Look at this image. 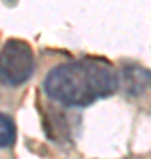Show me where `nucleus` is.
<instances>
[{
  "instance_id": "1",
  "label": "nucleus",
  "mask_w": 151,
  "mask_h": 159,
  "mask_svg": "<svg viewBox=\"0 0 151 159\" xmlns=\"http://www.w3.org/2000/svg\"><path fill=\"white\" fill-rule=\"evenodd\" d=\"M117 74L101 58H82L53 67L45 78V92L64 106H89L114 94Z\"/></svg>"
},
{
  "instance_id": "2",
  "label": "nucleus",
  "mask_w": 151,
  "mask_h": 159,
  "mask_svg": "<svg viewBox=\"0 0 151 159\" xmlns=\"http://www.w3.org/2000/svg\"><path fill=\"white\" fill-rule=\"evenodd\" d=\"M34 73V51L29 43L9 39L0 51V83L18 87Z\"/></svg>"
},
{
  "instance_id": "3",
  "label": "nucleus",
  "mask_w": 151,
  "mask_h": 159,
  "mask_svg": "<svg viewBox=\"0 0 151 159\" xmlns=\"http://www.w3.org/2000/svg\"><path fill=\"white\" fill-rule=\"evenodd\" d=\"M128 89L134 94H140L146 87L151 85V73H148L142 67H135L134 71H128Z\"/></svg>"
},
{
  "instance_id": "4",
  "label": "nucleus",
  "mask_w": 151,
  "mask_h": 159,
  "mask_svg": "<svg viewBox=\"0 0 151 159\" xmlns=\"http://www.w3.org/2000/svg\"><path fill=\"white\" fill-rule=\"evenodd\" d=\"M16 138V127L9 115L0 113V147H11Z\"/></svg>"
}]
</instances>
